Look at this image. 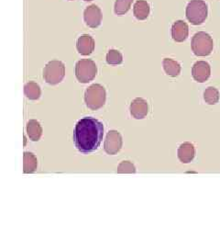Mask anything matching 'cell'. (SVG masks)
<instances>
[{
	"label": "cell",
	"instance_id": "8992f818",
	"mask_svg": "<svg viewBox=\"0 0 220 248\" xmlns=\"http://www.w3.org/2000/svg\"><path fill=\"white\" fill-rule=\"evenodd\" d=\"M97 74V64L91 59H82L75 64V77L82 84L93 81Z\"/></svg>",
	"mask_w": 220,
	"mask_h": 248
},
{
	"label": "cell",
	"instance_id": "7402d4cb",
	"mask_svg": "<svg viewBox=\"0 0 220 248\" xmlns=\"http://www.w3.org/2000/svg\"><path fill=\"white\" fill-rule=\"evenodd\" d=\"M117 172L118 174H134L136 173V168L132 162L123 161L118 165Z\"/></svg>",
	"mask_w": 220,
	"mask_h": 248
},
{
	"label": "cell",
	"instance_id": "5b68a950",
	"mask_svg": "<svg viewBox=\"0 0 220 248\" xmlns=\"http://www.w3.org/2000/svg\"><path fill=\"white\" fill-rule=\"evenodd\" d=\"M65 77V65L62 61L53 60L48 62L44 69V78L49 85H57Z\"/></svg>",
	"mask_w": 220,
	"mask_h": 248
},
{
	"label": "cell",
	"instance_id": "cb8c5ba5",
	"mask_svg": "<svg viewBox=\"0 0 220 248\" xmlns=\"http://www.w3.org/2000/svg\"><path fill=\"white\" fill-rule=\"evenodd\" d=\"M70 1H72V0H70Z\"/></svg>",
	"mask_w": 220,
	"mask_h": 248
},
{
	"label": "cell",
	"instance_id": "9a60e30c",
	"mask_svg": "<svg viewBox=\"0 0 220 248\" xmlns=\"http://www.w3.org/2000/svg\"><path fill=\"white\" fill-rule=\"evenodd\" d=\"M27 133L32 142H38L43 135V128L36 120H29L27 124Z\"/></svg>",
	"mask_w": 220,
	"mask_h": 248
},
{
	"label": "cell",
	"instance_id": "4fadbf2b",
	"mask_svg": "<svg viewBox=\"0 0 220 248\" xmlns=\"http://www.w3.org/2000/svg\"><path fill=\"white\" fill-rule=\"evenodd\" d=\"M177 155H178V158L183 164L191 163L194 160V155H195V148L194 144L188 142L182 143L178 148Z\"/></svg>",
	"mask_w": 220,
	"mask_h": 248
},
{
	"label": "cell",
	"instance_id": "2e32d148",
	"mask_svg": "<svg viewBox=\"0 0 220 248\" xmlns=\"http://www.w3.org/2000/svg\"><path fill=\"white\" fill-rule=\"evenodd\" d=\"M38 168V160L30 152H25L23 155V172L25 174L34 173Z\"/></svg>",
	"mask_w": 220,
	"mask_h": 248
},
{
	"label": "cell",
	"instance_id": "6da1fadb",
	"mask_svg": "<svg viewBox=\"0 0 220 248\" xmlns=\"http://www.w3.org/2000/svg\"><path fill=\"white\" fill-rule=\"evenodd\" d=\"M103 136L104 125L96 118L85 117L75 125L73 133L75 147L83 154L97 150Z\"/></svg>",
	"mask_w": 220,
	"mask_h": 248
},
{
	"label": "cell",
	"instance_id": "ba28073f",
	"mask_svg": "<svg viewBox=\"0 0 220 248\" xmlns=\"http://www.w3.org/2000/svg\"><path fill=\"white\" fill-rule=\"evenodd\" d=\"M102 11L97 5H90L84 11V20L87 26L92 29H96L101 25L102 22Z\"/></svg>",
	"mask_w": 220,
	"mask_h": 248
},
{
	"label": "cell",
	"instance_id": "ffe728a7",
	"mask_svg": "<svg viewBox=\"0 0 220 248\" xmlns=\"http://www.w3.org/2000/svg\"><path fill=\"white\" fill-rule=\"evenodd\" d=\"M134 0H116L114 12L117 16L125 15L131 8Z\"/></svg>",
	"mask_w": 220,
	"mask_h": 248
},
{
	"label": "cell",
	"instance_id": "44dd1931",
	"mask_svg": "<svg viewBox=\"0 0 220 248\" xmlns=\"http://www.w3.org/2000/svg\"><path fill=\"white\" fill-rule=\"evenodd\" d=\"M106 62L110 65H117L123 62V56L119 51L111 49L106 53Z\"/></svg>",
	"mask_w": 220,
	"mask_h": 248
},
{
	"label": "cell",
	"instance_id": "8fae6325",
	"mask_svg": "<svg viewBox=\"0 0 220 248\" xmlns=\"http://www.w3.org/2000/svg\"><path fill=\"white\" fill-rule=\"evenodd\" d=\"M172 38L176 43H183L189 34V27L184 20H176L171 29Z\"/></svg>",
	"mask_w": 220,
	"mask_h": 248
},
{
	"label": "cell",
	"instance_id": "30bf717a",
	"mask_svg": "<svg viewBox=\"0 0 220 248\" xmlns=\"http://www.w3.org/2000/svg\"><path fill=\"white\" fill-rule=\"evenodd\" d=\"M131 114L136 120H142L149 112V105L147 100L144 98H137L132 100V104L130 107Z\"/></svg>",
	"mask_w": 220,
	"mask_h": 248
},
{
	"label": "cell",
	"instance_id": "52a82bcc",
	"mask_svg": "<svg viewBox=\"0 0 220 248\" xmlns=\"http://www.w3.org/2000/svg\"><path fill=\"white\" fill-rule=\"evenodd\" d=\"M123 144V140L121 134L117 131L111 130L106 134L105 142H104V149L107 155H113L117 154Z\"/></svg>",
	"mask_w": 220,
	"mask_h": 248
},
{
	"label": "cell",
	"instance_id": "7a4b0ae2",
	"mask_svg": "<svg viewBox=\"0 0 220 248\" xmlns=\"http://www.w3.org/2000/svg\"><path fill=\"white\" fill-rule=\"evenodd\" d=\"M208 15L207 4L204 0H191L185 9V16L193 25H201Z\"/></svg>",
	"mask_w": 220,
	"mask_h": 248
},
{
	"label": "cell",
	"instance_id": "ac0fdd59",
	"mask_svg": "<svg viewBox=\"0 0 220 248\" xmlns=\"http://www.w3.org/2000/svg\"><path fill=\"white\" fill-rule=\"evenodd\" d=\"M24 94L29 99L37 100L41 98V95H42L41 87L35 82L30 81L27 83L24 87Z\"/></svg>",
	"mask_w": 220,
	"mask_h": 248
},
{
	"label": "cell",
	"instance_id": "603a6c76",
	"mask_svg": "<svg viewBox=\"0 0 220 248\" xmlns=\"http://www.w3.org/2000/svg\"><path fill=\"white\" fill-rule=\"evenodd\" d=\"M85 1H92V0H85Z\"/></svg>",
	"mask_w": 220,
	"mask_h": 248
},
{
	"label": "cell",
	"instance_id": "e0dca14e",
	"mask_svg": "<svg viewBox=\"0 0 220 248\" xmlns=\"http://www.w3.org/2000/svg\"><path fill=\"white\" fill-rule=\"evenodd\" d=\"M162 66H163V69L166 73V75H168L169 77L176 78L181 73V64L176 60H173L171 58L163 59Z\"/></svg>",
	"mask_w": 220,
	"mask_h": 248
},
{
	"label": "cell",
	"instance_id": "9c48e42d",
	"mask_svg": "<svg viewBox=\"0 0 220 248\" xmlns=\"http://www.w3.org/2000/svg\"><path fill=\"white\" fill-rule=\"evenodd\" d=\"M211 67L210 64L205 61H197L194 62L192 68V76L194 79L198 83H205L210 78Z\"/></svg>",
	"mask_w": 220,
	"mask_h": 248
},
{
	"label": "cell",
	"instance_id": "3957f363",
	"mask_svg": "<svg viewBox=\"0 0 220 248\" xmlns=\"http://www.w3.org/2000/svg\"><path fill=\"white\" fill-rule=\"evenodd\" d=\"M106 99V89L100 84H93L85 92V102L88 108L97 110L105 105Z\"/></svg>",
	"mask_w": 220,
	"mask_h": 248
},
{
	"label": "cell",
	"instance_id": "7c38bea8",
	"mask_svg": "<svg viewBox=\"0 0 220 248\" xmlns=\"http://www.w3.org/2000/svg\"><path fill=\"white\" fill-rule=\"evenodd\" d=\"M95 40L88 34L80 36L76 43V49L82 55H89L95 50Z\"/></svg>",
	"mask_w": 220,
	"mask_h": 248
},
{
	"label": "cell",
	"instance_id": "5bb4252c",
	"mask_svg": "<svg viewBox=\"0 0 220 248\" xmlns=\"http://www.w3.org/2000/svg\"><path fill=\"white\" fill-rule=\"evenodd\" d=\"M150 4L146 0H137L133 6V14L139 20H145L150 15Z\"/></svg>",
	"mask_w": 220,
	"mask_h": 248
},
{
	"label": "cell",
	"instance_id": "d6986e66",
	"mask_svg": "<svg viewBox=\"0 0 220 248\" xmlns=\"http://www.w3.org/2000/svg\"><path fill=\"white\" fill-rule=\"evenodd\" d=\"M220 91L214 87H208L204 91V100L208 105H215L220 101Z\"/></svg>",
	"mask_w": 220,
	"mask_h": 248
},
{
	"label": "cell",
	"instance_id": "277c9868",
	"mask_svg": "<svg viewBox=\"0 0 220 248\" xmlns=\"http://www.w3.org/2000/svg\"><path fill=\"white\" fill-rule=\"evenodd\" d=\"M191 47L194 55L199 57L208 56L213 52L214 41L208 33L198 31L192 38Z\"/></svg>",
	"mask_w": 220,
	"mask_h": 248
}]
</instances>
